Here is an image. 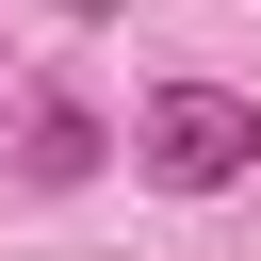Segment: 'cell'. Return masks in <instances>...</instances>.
<instances>
[{"label":"cell","instance_id":"1","mask_svg":"<svg viewBox=\"0 0 261 261\" xmlns=\"http://www.w3.org/2000/svg\"><path fill=\"white\" fill-rule=\"evenodd\" d=\"M130 163H147L163 196H228V179L261 163V98H228V82H163V98L130 114Z\"/></svg>","mask_w":261,"mask_h":261},{"label":"cell","instance_id":"2","mask_svg":"<svg viewBox=\"0 0 261 261\" xmlns=\"http://www.w3.org/2000/svg\"><path fill=\"white\" fill-rule=\"evenodd\" d=\"M98 147H114V114H82V98H33V179H98Z\"/></svg>","mask_w":261,"mask_h":261},{"label":"cell","instance_id":"3","mask_svg":"<svg viewBox=\"0 0 261 261\" xmlns=\"http://www.w3.org/2000/svg\"><path fill=\"white\" fill-rule=\"evenodd\" d=\"M49 16H114V0H49Z\"/></svg>","mask_w":261,"mask_h":261}]
</instances>
